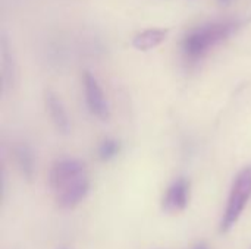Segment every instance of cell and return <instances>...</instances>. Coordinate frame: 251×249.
I'll return each mask as SVG.
<instances>
[{
  "label": "cell",
  "instance_id": "cell-1",
  "mask_svg": "<svg viewBox=\"0 0 251 249\" xmlns=\"http://www.w3.org/2000/svg\"><path fill=\"white\" fill-rule=\"evenodd\" d=\"M49 186L60 208H75L85 200L90 191V178L85 164L78 158L56 160L49 172Z\"/></svg>",
  "mask_w": 251,
  "mask_h": 249
},
{
  "label": "cell",
  "instance_id": "cell-2",
  "mask_svg": "<svg viewBox=\"0 0 251 249\" xmlns=\"http://www.w3.org/2000/svg\"><path fill=\"white\" fill-rule=\"evenodd\" d=\"M237 21H218L204 23L196 29H191L184 41L182 50L191 59H199L204 56L216 44L229 38L238 29Z\"/></svg>",
  "mask_w": 251,
  "mask_h": 249
},
{
  "label": "cell",
  "instance_id": "cell-3",
  "mask_svg": "<svg viewBox=\"0 0 251 249\" xmlns=\"http://www.w3.org/2000/svg\"><path fill=\"white\" fill-rule=\"evenodd\" d=\"M251 198V166H246L235 176L229 195L226 208L224 211V217L221 220V232L228 233L240 220Z\"/></svg>",
  "mask_w": 251,
  "mask_h": 249
},
{
  "label": "cell",
  "instance_id": "cell-4",
  "mask_svg": "<svg viewBox=\"0 0 251 249\" xmlns=\"http://www.w3.org/2000/svg\"><path fill=\"white\" fill-rule=\"evenodd\" d=\"M82 84H84V94L90 113L100 120H109L110 107L97 78L91 72L85 70L82 75Z\"/></svg>",
  "mask_w": 251,
  "mask_h": 249
},
{
  "label": "cell",
  "instance_id": "cell-5",
  "mask_svg": "<svg viewBox=\"0 0 251 249\" xmlns=\"http://www.w3.org/2000/svg\"><path fill=\"white\" fill-rule=\"evenodd\" d=\"M191 183L185 178H179L171 183L162 200V210L169 214H176L184 211L190 203Z\"/></svg>",
  "mask_w": 251,
  "mask_h": 249
},
{
  "label": "cell",
  "instance_id": "cell-6",
  "mask_svg": "<svg viewBox=\"0 0 251 249\" xmlns=\"http://www.w3.org/2000/svg\"><path fill=\"white\" fill-rule=\"evenodd\" d=\"M44 106L49 113L50 120L53 122L54 128L57 129L59 134L68 135L71 132V120L66 113V109L62 103V100L50 90L44 92Z\"/></svg>",
  "mask_w": 251,
  "mask_h": 249
},
{
  "label": "cell",
  "instance_id": "cell-7",
  "mask_svg": "<svg viewBox=\"0 0 251 249\" xmlns=\"http://www.w3.org/2000/svg\"><path fill=\"white\" fill-rule=\"evenodd\" d=\"M168 29L166 28H147L140 31L138 34L134 35L132 38V45L134 48L140 51H149L151 48H156L160 45L166 37H168Z\"/></svg>",
  "mask_w": 251,
  "mask_h": 249
},
{
  "label": "cell",
  "instance_id": "cell-8",
  "mask_svg": "<svg viewBox=\"0 0 251 249\" xmlns=\"http://www.w3.org/2000/svg\"><path fill=\"white\" fill-rule=\"evenodd\" d=\"M13 157L21 175L26 181H32L35 173V164H34V156L31 148L25 144H19L13 150Z\"/></svg>",
  "mask_w": 251,
  "mask_h": 249
},
{
  "label": "cell",
  "instance_id": "cell-9",
  "mask_svg": "<svg viewBox=\"0 0 251 249\" xmlns=\"http://www.w3.org/2000/svg\"><path fill=\"white\" fill-rule=\"evenodd\" d=\"M13 70H15L13 57H12V54H10L7 41H6V38H4V35H3V37H1V75H3V82H4V85H6V81H7V79H13Z\"/></svg>",
  "mask_w": 251,
  "mask_h": 249
},
{
  "label": "cell",
  "instance_id": "cell-10",
  "mask_svg": "<svg viewBox=\"0 0 251 249\" xmlns=\"http://www.w3.org/2000/svg\"><path fill=\"white\" fill-rule=\"evenodd\" d=\"M121 153V142L115 138H106L99 145V158L101 161H110Z\"/></svg>",
  "mask_w": 251,
  "mask_h": 249
},
{
  "label": "cell",
  "instance_id": "cell-11",
  "mask_svg": "<svg viewBox=\"0 0 251 249\" xmlns=\"http://www.w3.org/2000/svg\"><path fill=\"white\" fill-rule=\"evenodd\" d=\"M222 6H226V4H229V3H232V0H218Z\"/></svg>",
  "mask_w": 251,
  "mask_h": 249
},
{
  "label": "cell",
  "instance_id": "cell-12",
  "mask_svg": "<svg viewBox=\"0 0 251 249\" xmlns=\"http://www.w3.org/2000/svg\"><path fill=\"white\" fill-rule=\"evenodd\" d=\"M194 249H209V248H207V245H206V244H200V245L194 247Z\"/></svg>",
  "mask_w": 251,
  "mask_h": 249
},
{
  "label": "cell",
  "instance_id": "cell-13",
  "mask_svg": "<svg viewBox=\"0 0 251 249\" xmlns=\"http://www.w3.org/2000/svg\"><path fill=\"white\" fill-rule=\"evenodd\" d=\"M60 249H66V248H60Z\"/></svg>",
  "mask_w": 251,
  "mask_h": 249
}]
</instances>
